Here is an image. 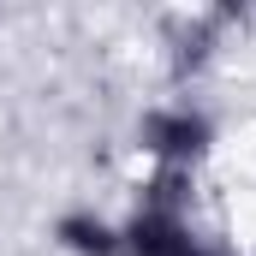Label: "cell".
Returning <instances> with one entry per match:
<instances>
[{
  "mask_svg": "<svg viewBox=\"0 0 256 256\" xmlns=\"http://www.w3.org/2000/svg\"><path fill=\"white\" fill-rule=\"evenodd\" d=\"M137 143H143V155H155V167H185L191 173L214 143V120L196 102H161L137 120Z\"/></svg>",
  "mask_w": 256,
  "mask_h": 256,
  "instance_id": "obj_1",
  "label": "cell"
},
{
  "mask_svg": "<svg viewBox=\"0 0 256 256\" xmlns=\"http://www.w3.org/2000/svg\"><path fill=\"white\" fill-rule=\"evenodd\" d=\"M120 232H126V256H196L202 244L191 214H155V208H137L131 220H120Z\"/></svg>",
  "mask_w": 256,
  "mask_h": 256,
  "instance_id": "obj_2",
  "label": "cell"
},
{
  "mask_svg": "<svg viewBox=\"0 0 256 256\" xmlns=\"http://www.w3.org/2000/svg\"><path fill=\"white\" fill-rule=\"evenodd\" d=\"M54 244L66 256H126V232H120V220H108L96 208H72L54 220Z\"/></svg>",
  "mask_w": 256,
  "mask_h": 256,
  "instance_id": "obj_3",
  "label": "cell"
},
{
  "mask_svg": "<svg viewBox=\"0 0 256 256\" xmlns=\"http://www.w3.org/2000/svg\"><path fill=\"white\" fill-rule=\"evenodd\" d=\"M226 24H232V12H191V18H179V24H173V36H167L173 66H179V72H196V66L220 48Z\"/></svg>",
  "mask_w": 256,
  "mask_h": 256,
  "instance_id": "obj_4",
  "label": "cell"
},
{
  "mask_svg": "<svg viewBox=\"0 0 256 256\" xmlns=\"http://www.w3.org/2000/svg\"><path fill=\"white\" fill-rule=\"evenodd\" d=\"M137 208H155V214H191V173H185V167H155V173L137 185Z\"/></svg>",
  "mask_w": 256,
  "mask_h": 256,
  "instance_id": "obj_5",
  "label": "cell"
},
{
  "mask_svg": "<svg viewBox=\"0 0 256 256\" xmlns=\"http://www.w3.org/2000/svg\"><path fill=\"white\" fill-rule=\"evenodd\" d=\"M196 256H238V250H232V244H220V238H208V232H202V244H196Z\"/></svg>",
  "mask_w": 256,
  "mask_h": 256,
  "instance_id": "obj_6",
  "label": "cell"
}]
</instances>
